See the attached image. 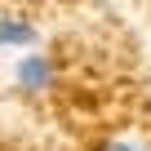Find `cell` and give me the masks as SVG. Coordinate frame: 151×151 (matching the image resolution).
<instances>
[{
  "mask_svg": "<svg viewBox=\"0 0 151 151\" xmlns=\"http://www.w3.org/2000/svg\"><path fill=\"white\" fill-rule=\"evenodd\" d=\"M107 151H151V147L138 138H116V142H107Z\"/></svg>",
  "mask_w": 151,
  "mask_h": 151,
  "instance_id": "3957f363",
  "label": "cell"
},
{
  "mask_svg": "<svg viewBox=\"0 0 151 151\" xmlns=\"http://www.w3.org/2000/svg\"><path fill=\"white\" fill-rule=\"evenodd\" d=\"M36 36H40V31H36L31 22L0 14V45H14V49H22V45H36Z\"/></svg>",
  "mask_w": 151,
  "mask_h": 151,
  "instance_id": "7a4b0ae2",
  "label": "cell"
},
{
  "mask_svg": "<svg viewBox=\"0 0 151 151\" xmlns=\"http://www.w3.org/2000/svg\"><path fill=\"white\" fill-rule=\"evenodd\" d=\"M14 80H18V89L40 93V89H49V85H53V62H49V58H40V53H31V58H22V62L14 67Z\"/></svg>",
  "mask_w": 151,
  "mask_h": 151,
  "instance_id": "6da1fadb",
  "label": "cell"
}]
</instances>
